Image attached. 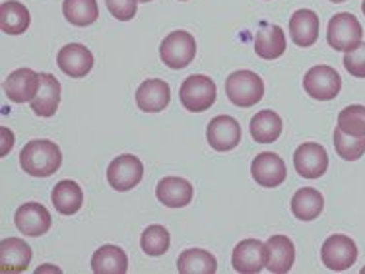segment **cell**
I'll use <instances>...</instances> for the list:
<instances>
[{"label": "cell", "mask_w": 365, "mask_h": 274, "mask_svg": "<svg viewBox=\"0 0 365 274\" xmlns=\"http://www.w3.org/2000/svg\"><path fill=\"white\" fill-rule=\"evenodd\" d=\"M361 37H364L361 24L350 12H340L329 21L327 41L334 51H344V53L354 51L361 43Z\"/></svg>", "instance_id": "5b68a950"}, {"label": "cell", "mask_w": 365, "mask_h": 274, "mask_svg": "<svg viewBox=\"0 0 365 274\" xmlns=\"http://www.w3.org/2000/svg\"><path fill=\"white\" fill-rule=\"evenodd\" d=\"M63 14L72 26L86 28L99 18L98 0H64Z\"/></svg>", "instance_id": "f1b7e54d"}, {"label": "cell", "mask_w": 365, "mask_h": 274, "mask_svg": "<svg viewBox=\"0 0 365 274\" xmlns=\"http://www.w3.org/2000/svg\"><path fill=\"white\" fill-rule=\"evenodd\" d=\"M268 247L259 239H243L232 255L233 268L241 274H257L267 267Z\"/></svg>", "instance_id": "9c48e42d"}, {"label": "cell", "mask_w": 365, "mask_h": 274, "mask_svg": "<svg viewBox=\"0 0 365 274\" xmlns=\"http://www.w3.org/2000/svg\"><path fill=\"white\" fill-rule=\"evenodd\" d=\"M321 259H323V265L329 270L342 273V270L351 268V265H356V260H358V245L348 235L334 233V235H330L323 243Z\"/></svg>", "instance_id": "8992f818"}, {"label": "cell", "mask_w": 365, "mask_h": 274, "mask_svg": "<svg viewBox=\"0 0 365 274\" xmlns=\"http://www.w3.org/2000/svg\"><path fill=\"white\" fill-rule=\"evenodd\" d=\"M58 68L71 78H84L93 68V55L91 51L80 43H68L56 55Z\"/></svg>", "instance_id": "9a60e30c"}, {"label": "cell", "mask_w": 365, "mask_h": 274, "mask_svg": "<svg viewBox=\"0 0 365 274\" xmlns=\"http://www.w3.org/2000/svg\"><path fill=\"white\" fill-rule=\"evenodd\" d=\"M169 243H171L169 232L160 224L148 225L140 238L142 251L150 257H160V255L168 253Z\"/></svg>", "instance_id": "f546056e"}, {"label": "cell", "mask_w": 365, "mask_h": 274, "mask_svg": "<svg viewBox=\"0 0 365 274\" xmlns=\"http://www.w3.org/2000/svg\"><path fill=\"white\" fill-rule=\"evenodd\" d=\"M323 208V195L317 189H311V187H303L292 198V212H294L295 218L303 220V222H311V220L319 218Z\"/></svg>", "instance_id": "4316f807"}, {"label": "cell", "mask_w": 365, "mask_h": 274, "mask_svg": "<svg viewBox=\"0 0 365 274\" xmlns=\"http://www.w3.org/2000/svg\"><path fill=\"white\" fill-rule=\"evenodd\" d=\"M330 2H346V0H330Z\"/></svg>", "instance_id": "8d00e7d4"}, {"label": "cell", "mask_w": 365, "mask_h": 274, "mask_svg": "<svg viewBox=\"0 0 365 274\" xmlns=\"http://www.w3.org/2000/svg\"><path fill=\"white\" fill-rule=\"evenodd\" d=\"M41 86L36 99L31 101V109L39 117H53L61 103V82L49 72H41Z\"/></svg>", "instance_id": "7402d4cb"}, {"label": "cell", "mask_w": 365, "mask_h": 274, "mask_svg": "<svg viewBox=\"0 0 365 274\" xmlns=\"http://www.w3.org/2000/svg\"><path fill=\"white\" fill-rule=\"evenodd\" d=\"M195 187L182 177H163L155 187L158 201L168 208H182L192 201Z\"/></svg>", "instance_id": "e0dca14e"}, {"label": "cell", "mask_w": 365, "mask_h": 274, "mask_svg": "<svg viewBox=\"0 0 365 274\" xmlns=\"http://www.w3.org/2000/svg\"><path fill=\"white\" fill-rule=\"evenodd\" d=\"M144 177V166L133 154L117 156L107 168V181L115 191L134 189Z\"/></svg>", "instance_id": "ba28073f"}, {"label": "cell", "mask_w": 365, "mask_h": 274, "mask_svg": "<svg viewBox=\"0 0 365 274\" xmlns=\"http://www.w3.org/2000/svg\"><path fill=\"white\" fill-rule=\"evenodd\" d=\"M303 88L313 99L330 101L342 90V78L334 68H330L327 64H317L309 68L303 78Z\"/></svg>", "instance_id": "52a82bcc"}, {"label": "cell", "mask_w": 365, "mask_h": 274, "mask_svg": "<svg viewBox=\"0 0 365 274\" xmlns=\"http://www.w3.org/2000/svg\"><path fill=\"white\" fill-rule=\"evenodd\" d=\"M41 86V78L36 71L31 68H18V71L10 72L8 78L4 80V93L8 96L10 101L14 103H26V101H34Z\"/></svg>", "instance_id": "7c38bea8"}, {"label": "cell", "mask_w": 365, "mask_h": 274, "mask_svg": "<svg viewBox=\"0 0 365 274\" xmlns=\"http://www.w3.org/2000/svg\"><path fill=\"white\" fill-rule=\"evenodd\" d=\"M284 51H286L284 29L272 24H262L255 37V53L264 61H274L284 55Z\"/></svg>", "instance_id": "44dd1931"}, {"label": "cell", "mask_w": 365, "mask_h": 274, "mask_svg": "<svg viewBox=\"0 0 365 274\" xmlns=\"http://www.w3.org/2000/svg\"><path fill=\"white\" fill-rule=\"evenodd\" d=\"M294 166L295 171L305 179H319L329 168V154L321 144L305 142L295 150Z\"/></svg>", "instance_id": "30bf717a"}, {"label": "cell", "mask_w": 365, "mask_h": 274, "mask_svg": "<svg viewBox=\"0 0 365 274\" xmlns=\"http://www.w3.org/2000/svg\"><path fill=\"white\" fill-rule=\"evenodd\" d=\"M138 2H152V0H138Z\"/></svg>", "instance_id": "74e56055"}, {"label": "cell", "mask_w": 365, "mask_h": 274, "mask_svg": "<svg viewBox=\"0 0 365 274\" xmlns=\"http://www.w3.org/2000/svg\"><path fill=\"white\" fill-rule=\"evenodd\" d=\"M206 138L216 152H230L241 142V125L230 115H218L208 123Z\"/></svg>", "instance_id": "8fae6325"}, {"label": "cell", "mask_w": 365, "mask_h": 274, "mask_svg": "<svg viewBox=\"0 0 365 274\" xmlns=\"http://www.w3.org/2000/svg\"><path fill=\"white\" fill-rule=\"evenodd\" d=\"M177 270L181 274H214L218 260L206 249H185L177 259Z\"/></svg>", "instance_id": "484cf974"}, {"label": "cell", "mask_w": 365, "mask_h": 274, "mask_svg": "<svg viewBox=\"0 0 365 274\" xmlns=\"http://www.w3.org/2000/svg\"><path fill=\"white\" fill-rule=\"evenodd\" d=\"M319 16L313 10H297L289 18V37L297 47H311L319 39Z\"/></svg>", "instance_id": "d6986e66"}, {"label": "cell", "mask_w": 365, "mask_h": 274, "mask_svg": "<svg viewBox=\"0 0 365 274\" xmlns=\"http://www.w3.org/2000/svg\"><path fill=\"white\" fill-rule=\"evenodd\" d=\"M107 8L115 18L119 21H128L133 20L136 16V6H138V0H106Z\"/></svg>", "instance_id": "836d02e7"}, {"label": "cell", "mask_w": 365, "mask_h": 274, "mask_svg": "<svg viewBox=\"0 0 365 274\" xmlns=\"http://www.w3.org/2000/svg\"><path fill=\"white\" fill-rule=\"evenodd\" d=\"M91 270L96 274H125L128 270L127 253L117 245H101L91 257Z\"/></svg>", "instance_id": "cb8c5ba5"}, {"label": "cell", "mask_w": 365, "mask_h": 274, "mask_svg": "<svg viewBox=\"0 0 365 274\" xmlns=\"http://www.w3.org/2000/svg\"><path fill=\"white\" fill-rule=\"evenodd\" d=\"M282 119L278 113H274L272 109H264L259 111L251 119V136L260 144H270L280 138L282 134Z\"/></svg>", "instance_id": "83f0119b"}, {"label": "cell", "mask_w": 365, "mask_h": 274, "mask_svg": "<svg viewBox=\"0 0 365 274\" xmlns=\"http://www.w3.org/2000/svg\"><path fill=\"white\" fill-rule=\"evenodd\" d=\"M14 222L24 235L39 238L51 230V212L39 203H26L16 210Z\"/></svg>", "instance_id": "5bb4252c"}, {"label": "cell", "mask_w": 365, "mask_h": 274, "mask_svg": "<svg viewBox=\"0 0 365 274\" xmlns=\"http://www.w3.org/2000/svg\"><path fill=\"white\" fill-rule=\"evenodd\" d=\"M344 68L354 78H365V43H359L356 49L346 53Z\"/></svg>", "instance_id": "d6a6232c"}, {"label": "cell", "mask_w": 365, "mask_h": 274, "mask_svg": "<svg viewBox=\"0 0 365 274\" xmlns=\"http://www.w3.org/2000/svg\"><path fill=\"white\" fill-rule=\"evenodd\" d=\"M338 127L351 136H365V107L348 106L338 115Z\"/></svg>", "instance_id": "1f68e13d"}, {"label": "cell", "mask_w": 365, "mask_h": 274, "mask_svg": "<svg viewBox=\"0 0 365 274\" xmlns=\"http://www.w3.org/2000/svg\"><path fill=\"white\" fill-rule=\"evenodd\" d=\"M268 260L267 268L274 274L289 273L295 260L294 241L288 235H272L267 241Z\"/></svg>", "instance_id": "ffe728a7"}, {"label": "cell", "mask_w": 365, "mask_h": 274, "mask_svg": "<svg viewBox=\"0 0 365 274\" xmlns=\"http://www.w3.org/2000/svg\"><path fill=\"white\" fill-rule=\"evenodd\" d=\"M29 21V10L18 0H8L2 2L0 6V29L6 36H20L24 31H28Z\"/></svg>", "instance_id": "d4e9b609"}, {"label": "cell", "mask_w": 365, "mask_h": 274, "mask_svg": "<svg viewBox=\"0 0 365 274\" xmlns=\"http://www.w3.org/2000/svg\"><path fill=\"white\" fill-rule=\"evenodd\" d=\"M361 274H365V267H364V268H361Z\"/></svg>", "instance_id": "f35d334b"}, {"label": "cell", "mask_w": 365, "mask_h": 274, "mask_svg": "<svg viewBox=\"0 0 365 274\" xmlns=\"http://www.w3.org/2000/svg\"><path fill=\"white\" fill-rule=\"evenodd\" d=\"M2 136H4V146H2V156H6L10 152V148L14 144V134L8 133V128H2Z\"/></svg>", "instance_id": "e575fe53"}, {"label": "cell", "mask_w": 365, "mask_h": 274, "mask_svg": "<svg viewBox=\"0 0 365 274\" xmlns=\"http://www.w3.org/2000/svg\"><path fill=\"white\" fill-rule=\"evenodd\" d=\"M361 10H364V16H365V0L361 2Z\"/></svg>", "instance_id": "d590c367"}, {"label": "cell", "mask_w": 365, "mask_h": 274, "mask_svg": "<svg viewBox=\"0 0 365 274\" xmlns=\"http://www.w3.org/2000/svg\"><path fill=\"white\" fill-rule=\"evenodd\" d=\"M51 201L55 204L58 214L72 216V214H76L82 208V204H84V193H82V187L76 181L63 179V181H58L55 185V189L51 193Z\"/></svg>", "instance_id": "603a6c76"}, {"label": "cell", "mask_w": 365, "mask_h": 274, "mask_svg": "<svg viewBox=\"0 0 365 274\" xmlns=\"http://www.w3.org/2000/svg\"><path fill=\"white\" fill-rule=\"evenodd\" d=\"M195 55H197V41L189 31L182 29L171 31L168 37H163L160 45V56L163 64H168L173 71H181L189 66L195 61Z\"/></svg>", "instance_id": "3957f363"}, {"label": "cell", "mask_w": 365, "mask_h": 274, "mask_svg": "<svg viewBox=\"0 0 365 274\" xmlns=\"http://www.w3.org/2000/svg\"><path fill=\"white\" fill-rule=\"evenodd\" d=\"M179 99L185 109L192 113H202L210 109L216 101V84L204 74H192L185 78L179 90Z\"/></svg>", "instance_id": "277c9868"}, {"label": "cell", "mask_w": 365, "mask_h": 274, "mask_svg": "<svg viewBox=\"0 0 365 274\" xmlns=\"http://www.w3.org/2000/svg\"><path fill=\"white\" fill-rule=\"evenodd\" d=\"M171 101V88L165 80L150 78L136 90V106L144 113H160Z\"/></svg>", "instance_id": "2e32d148"}, {"label": "cell", "mask_w": 365, "mask_h": 274, "mask_svg": "<svg viewBox=\"0 0 365 274\" xmlns=\"http://www.w3.org/2000/svg\"><path fill=\"white\" fill-rule=\"evenodd\" d=\"M332 142H334L338 156L348 162H356L365 154V136H351L340 127L334 128V141Z\"/></svg>", "instance_id": "4dcf8cb0"}, {"label": "cell", "mask_w": 365, "mask_h": 274, "mask_svg": "<svg viewBox=\"0 0 365 274\" xmlns=\"http://www.w3.org/2000/svg\"><path fill=\"white\" fill-rule=\"evenodd\" d=\"M225 96L233 106L247 109L259 103L264 96V82L253 71H237L225 78Z\"/></svg>", "instance_id": "7a4b0ae2"}, {"label": "cell", "mask_w": 365, "mask_h": 274, "mask_svg": "<svg viewBox=\"0 0 365 274\" xmlns=\"http://www.w3.org/2000/svg\"><path fill=\"white\" fill-rule=\"evenodd\" d=\"M21 169L31 177H49L58 171L63 163L61 148L53 141H29L20 152Z\"/></svg>", "instance_id": "6da1fadb"}, {"label": "cell", "mask_w": 365, "mask_h": 274, "mask_svg": "<svg viewBox=\"0 0 365 274\" xmlns=\"http://www.w3.org/2000/svg\"><path fill=\"white\" fill-rule=\"evenodd\" d=\"M31 247L20 238L2 239L0 243V270L2 273H24L31 260Z\"/></svg>", "instance_id": "ac0fdd59"}, {"label": "cell", "mask_w": 365, "mask_h": 274, "mask_svg": "<svg viewBox=\"0 0 365 274\" xmlns=\"http://www.w3.org/2000/svg\"><path fill=\"white\" fill-rule=\"evenodd\" d=\"M251 176L260 187L274 189V187H280L282 183L286 181L288 171H286V163L280 156L274 154V152H262L251 163Z\"/></svg>", "instance_id": "4fadbf2b"}]
</instances>
